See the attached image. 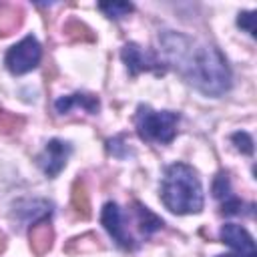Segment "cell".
<instances>
[{"label": "cell", "instance_id": "8fae6325", "mask_svg": "<svg viewBox=\"0 0 257 257\" xmlns=\"http://www.w3.org/2000/svg\"><path fill=\"white\" fill-rule=\"evenodd\" d=\"M24 20V10L18 4H0V36H8L20 28Z\"/></svg>", "mask_w": 257, "mask_h": 257}, {"label": "cell", "instance_id": "3957f363", "mask_svg": "<svg viewBox=\"0 0 257 257\" xmlns=\"http://www.w3.org/2000/svg\"><path fill=\"white\" fill-rule=\"evenodd\" d=\"M137 133L143 141L149 143H171L177 133L179 114L171 110H153L151 106L141 104L137 108Z\"/></svg>", "mask_w": 257, "mask_h": 257}, {"label": "cell", "instance_id": "7402d4cb", "mask_svg": "<svg viewBox=\"0 0 257 257\" xmlns=\"http://www.w3.org/2000/svg\"><path fill=\"white\" fill-rule=\"evenodd\" d=\"M6 249V237H4V233L0 231V253Z\"/></svg>", "mask_w": 257, "mask_h": 257}, {"label": "cell", "instance_id": "44dd1931", "mask_svg": "<svg viewBox=\"0 0 257 257\" xmlns=\"http://www.w3.org/2000/svg\"><path fill=\"white\" fill-rule=\"evenodd\" d=\"M241 207H243V203H241L239 199H231V201L223 203L221 211H223L225 215H235V213H241Z\"/></svg>", "mask_w": 257, "mask_h": 257}, {"label": "cell", "instance_id": "e0dca14e", "mask_svg": "<svg viewBox=\"0 0 257 257\" xmlns=\"http://www.w3.org/2000/svg\"><path fill=\"white\" fill-rule=\"evenodd\" d=\"M98 8L108 18H124L126 14L133 12V4H128V2H100Z\"/></svg>", "mask_w": 257, "mask_h": 257}, {"label": "cell", "instance_id": "2e32d148", "mask_svg": "<svg viewBox=\"0 0 257 257\" xmlns=\"http://www.w3.org/2000/svg\"><path fill=\"white\" fill-rule=\"evenodd\" d=\"M22 126H24V118H22V116H18V114H14V112L0 110V133H2V135L18 133Z\"/></svg>", "mask_w": 257, "mask_h": 257}, {"label": "cell", "instance_id": "603a6c76", "mask_svg": "<svg viewBox=\"0 0 257 257\" xmlns=\"http://www.w3.org/2000/svg\"><path fill=\"white\" fill-rule=\"evenodd\" d=\"M219 257H237V255H219Z\"/></svg>", "mask_w": 257, "mask_h": 257}, {"label": "cell", "instance_id": "30bf717a", "mask_svg": "<svg viewBox=\"0 0 257 257\" xmlns=\"http://www.w3.org/2000/svg\"><path fill=\"white\" fill-rule=\"evenodd\" d=\"M72 106H80V108H84L86 112L94 114V112L100 108V102H98L96 96H92V94H80V92L68 94V96H60V98L54 102L56 112H62V114L68 112Z\"/></svg>", "mask_w": 257, "mask_h": 257}, {"label": "cell", "instance_id": "5bb4252c", "mask_svg": "<svg viewBox=\"0 0 257 257\" xmlns=\"http://www.w3.org/2000/svg\"><path fill=\"white\" fill-rule=\"evenodd\" d=\"M135 213H137V219H139V227L145 235H151L153 231L163 227V219H159L155 213H151L145 205L135 203Z\"/></svg>", "mask_w": 257, "mask_h": 257}, {"label": "cell", "instance_id": "7c38bea8", "mask_svg": "<svg viewBox=\"0 0 257 257\" xmlns=\"http://www.w3.org/2000/svg\"><path fill=\"white\" fill-rule=\"evenodd\" d=\"M70 205L72 209L76 211L78 217L82 219H88L90 217V199H88V189H86V183L84 179H76L72 183V191H70Z\"/></svg>", "mask_w": 257, "mask_h": 257}, {"label": "cell", "instance_id": "5b68a950", "mask_svg": "<svg viewBox=\"0 0 257 257\" xmlns=\"http://www.w3.org/2000/svg\"><path fill=\"white\" fill-rule=\"evenodd\" d=\"M120 56H122V60H124V64H126V68H128V72H131L133 76H137V74L143 72V70L163 72V66H161V62L155 58V54L143 50V48H141L139 44H135V42L124 44L122 50H120Z\"/></svg>", "mask_w": 257, "mask_h": 257}, {"label": "cell", "instance_id": "ffe728a7", "mask_svg": "<svg viewBox=\"0 0 257 257\" xmlns=\"http://www.w3.org/2000/svg\"><path fill=\"white\" fill-rule=\"evenodd\" d=\"M255 12H241L239 14V18H237V24L241 26V28H245L251 36H255L257 34V28H255Z\"/></svg>", "mask_w": 257, "mask_h": 257}, {"label": "cell", "instance_id": "ba28073f", "mask_svg": "<svg viewBox=\"0 0 257 257\" xmlns=\"http://www.w3.org/2000/svg\"><path fill=\"white\" fill-rule=\"evenodd\" d=\"M221 239L239 253V257H257L253 237L237 223H227L221 229Z\"/></svg>", "mask_w": 257, "mask_h": 257}, {"label": "cell", "instance_id": "7a4b0ae2", "mask_svg": "<svg viewBox=\"0 0 257 257\" xmlns=\"http://www.w3.org/2000/svg\"><path fill=\"white\" fill-rule=\"evenodd\" d=\"M161 199L173 213H199L203 209V189L197 173L185 163L171 165L161 185Z\"/></svg>", "mask_w": 257, "mask_h": 257}, {"label": "cell", "instance_id": "8992f818", "mask_svg": "<svg viewBox=\"0 0 257 257\" xmlns=\"http://www.w3.org/2000/svg\"><path fill=\"white\" fill-rule=\"evenodd\" d=\"M68 155H70V145H68V143L58 141V139L48 141L44 153L38 157V163H40L44 175H48V177H56V175L64 169Z\"/></svg>", "mask_w": 257, "mask_h": 257}, {"label": "cell", "instance_id": "9c48e42d", "mask_svg": "<svg viewBox=\"0 0 257 257\" xmlns=\"http://www.w3.org/2000/svg\"><path fill=\"white\" fill-rule=\"evenodd\" d=\"M28 241H30V249L36 257H44L54 241V229L50 225L48 219H40L36 221L30 229H28Z\"/></svg>", "mask_w": 257, "mask_h": 257}, {"label": "cell", "instance_id": "277c9868", "mask_svg": "<svg viewBox=\"0 0 257 257\" xmlns=\"http://www.w3.org/2000/svg\"><path fill=\"white\" fill-rule=\"evenodd\" d=\"M40 44L34 36H26L24 40H20L18 44H14L8 52H6V68L12 72V74H24V72H30L32 68L38 66L40 62Z\"/></svg>", "mask_w": 257, "mask_h": 257}, {"label": "cell", "instance_id": "6da1fadb", "mask_svg": "<svg viewBox=\"0 0 257 257\" xmlns=\"http://www.w3.org/2000/svg\"><path fill=\"white\" fill-rule=\"evenodd\" d=\"M161 44L169 62L201 92L221 96L231 88V70L215 46L197 44L177 32H165Z\"/></svg>", "mask_w": 257, "mask_h": 257}, {"label": "cell", "instance_id": "ac0fdd59", "mask_svg": "<svg viewBox=\"0 0 257 257\" xmlns=\"http://www.w3.org/2000/svg\"><path fill=\"white\" fill-rule=\"evenodd\" d=\"M229 193H231V189H229V177H227V173L221 171L215 177V181H213V195L217 199H223V197H229Z\"/></svg>", "mask_w": 257, "mask_h": 257}, {"label": "cell", "instance_id": "9a60e30c", "mask_svg": "<svg viewBox=\"0 0 257 257\" xmlns=\"http://www.w3.org/2000/svg\"><path fill=\"white\" fill-rule=\"evenodd\" d=\"M64 34L70 38V40H80V42H92L94 40V34H92V30L86 26V24H82L80 20H68L66 24H64Z\"/></svg>", "mask_w": 257, "mask_h": 257}, {"label": "cell", "instance_id": "4fadbf2b", "mask_svg": "<svg viewBox=\"0 0 257 257\" xmlns=\"http://www.w3.org/2000/svg\"><path fill=\"white\" fill-rule=\"evenodd\" d=\"M96 249H102V243L100 239L94 235V233H84L80 237H74L70 239L66 245H64V253L68 255H80V253H92Z\"/></svg>", "mask_w": 257, "mask_h": 257}, {"label": "cell", "instance_id": "d6986e66", "mask_svg": "<svg viewBox=\"0 0 257 257\" xmlns=\"http://www.w3.org/2000/svg\"><path fill=\"white\" fill-rule=\"evenodd\" d=\"M233 143H235V147L241 151V153H245V155H253V141H251V137L247 135V133H235L233 137Z\"/></svg>", "mask_w": 257, "mask_h": 257}, {"label": "cell", "instance_id": "52a82bcc", "mask_svg": "<svg viewBox=\"0 0 257 257\" xmlns=\"http://www.w3.org/2000/svg\"><path fill=\"white\" fill-rule=\"evenodd\" d=\"M100 221L104 225V229L110 233V237L124 249H133L135 243H133V237L126 233L124 225H122V217H120V209L116 203H106L102 207V213H100Z\"/></svg>", "mask_w": 257, "mask_h": 257}]
</instances>
